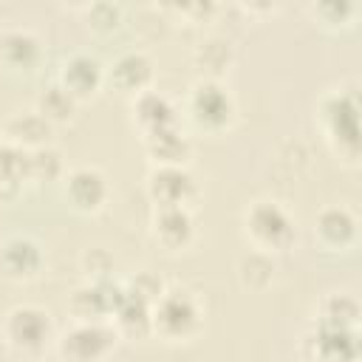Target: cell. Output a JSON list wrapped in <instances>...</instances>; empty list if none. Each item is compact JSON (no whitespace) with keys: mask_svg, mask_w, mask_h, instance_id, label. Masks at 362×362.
<instances>
[{"mask_svg":"<svg viewBox=\"0 0 362 362\" xmlns=\"http://www.w3.org/2000/svg\"><path fill=\"white\" fill-rule=\"evenodd\" d=\"M40 57H42L40 40L28 28H6V31H0V59L8 68L28 71V68H34L40 62Z\"/></svg>","mask_w":362,"mask_h":362,"instance_id":"cell-16","label":"cell"},{"mask_svg":"<svg viewBox=\"0 0 362 362\" xmlns=\"http://www.w3.org/2000/svg\"><path fill=\"white\" fill-rule=\"evenodd\" d=\"M133 122L139 124V130L144 136H153L158 130L175 127L178 116H175V107L167 96H161L156 90H147V93L133 99Z\"/></svg>","mask_w":362,"mask_h":362,"instance_id":"cell-15","label":"cell"},{"mask_svg":"<svg viewBox=\"0 0 362 362\" xmlns=\"http://www.w3.org/2000/svg\"><path fill=\"white\" fill-rule=\"evenodd\" d=\"M320 325L328 328H342V331H356L359 322V303L351 294H328L320 305Z\"/></svg>","mask_w":362,"mask_h":362,"instance_id":"cell-19","label":"cell"},{"mask_svg":"<svg viewBox=\"0 0 362 362\" xmlns=\"http://www.w3.org/2000/svg\"><path fill=\"white\" fill-rule=\"evenodd\" d=\"M48 133H51V124L37 113H17L14 119H8L6 124V136L14 141V144H23V147H31V150H40L48 144Z\"/></svg>","mask_w":362,"mask_h":362,"instance_id":"cell-18","label":"cell"},{"mask_svg":"<svg viewBox=\"0 0 362 362\" xmlns=\"http://www.w3.org/2000/svg\"><path fill=\"white\" fill-rule=\"evenodd\" d=\"M76 105H79V102H76L59 82H54V85L40 96V102H37V113H40L48 124H57V122H68V119L74 116Z\"/></svg>","mask_w":362,"mask_h":362,"instance_id":"cell-20","label":"cell"},{"mask_svg":"<svg viewBox=\"0 0 362 362\" xmlns=\"http://www.w3.org/2000/svg\"><path fill=\"white\" fill-rule=\"evenodd\" d=\"M119 25H122V6H113V3H96V6H90V28L110 34Z\"/></svg>","mask_w":362,"mask_h":362,"instance_id":"cell-21","label":"cell"},{"mask_svg":"<svg viewBox=\"0 0 362 362\" xmlns=\"http://www.w3.org/2000/svg\"><path fill=\"white\" fill-rule=\"evenodd\" d=\"M105 65L93 57V54H85V51H76L71 54L62 68H59V85L76 99V102H85L90 96L99 93V88L105 85Z\"/></svg>","mask_w":362,"mask_h":362,"instance_id":"cell-8","label":"cell"},{"mask_svg":"<svg viewBox=\"0 0 362 362\" xmlns=\"http://www.w3.org/2000/svg\"><path fill=\"white\" fill-rule=\"evenodd\" d=\"M3 339L14 354L37 356L51 339V317L40 305H14L3 320Z\"/></svg>","mask_w":362,"mask_h":362,"instance_id":"cell-4","label":"cell"},{"mask_svg":"<svg viewBox=\"0 0 362 362\" xmlns=\"http://www.w3.org/2000/svg\"><path fill=\"white\" fill-rule=\"evenodd\" d=\"M147 192L156 206L189 209L198 198V184L187 167H153V173L147 175Z\"/></svg>","mask_w":362,"mask_h":362,"instance_id":"cell-7","label":"cell"},{"mask_svg":"<svg viewBox=\"0 0 362 362\" xmlns=\"http://www.w3.org/2000/svg\"><path fill=\"white\" fill-rule=\"evenodd\" d=\"M314 238L328 252H348L356 243V215L348 206H325L314 218Z\"/></svg>","mask_w":362,"mask_h":362,"instance_id":"cell-11","label":"cell"},{"mask_svg":"<svg viewBox=\"0 0 362 362\" xmlns=\"http://www.w3.org/2000/svg\"><path fill=\"white\" fill-rule=\"evenodd\" d=\"M198 59H204L206 68L221 71V68L229 65L232 54H229V48H226L223 40H206V42H201V48H198Z\"/></svg>","mask_w":362,"mask_h":362,"instance_id":"cell-22","label":"cell"},{"mask_svg":"<svg viewBox=\"0 0 362 362\" xmlns=\"http://www.w3.org/2000/svg\"><path fill=\"white\" fill-rule=\"evenodd\" d=\"M105 76H107L122 93H127V96L136 99V96L147 93L150 85H153V62H150V57L141 54V51H127V54H122V57L110 65V71H105Z\"/></svg>","mask_w":362,"mask_h":362,"instance_id":"cell-13","label":"cell"},{"mask_svg":"<svg viewBox=\"0 0 362 362\" xmlns=\"http://www.w3.org/2000/svg\"><path fill=\"white\" fill-rule=\"evenodd\" d=\"M187 113L201 130L221 133L235 119V102H232V96L223 85H218L215 79H201L189 90Z\"/></svg>","mask_w":362,"mask_h":362,"instance_id":"cell-5","label":"cell"},{"mask_svg":"<svg viewBox=\"0 0 362 362\" xmlns=\"http://www.w3.org/2000/svg\"><path fill=\"white\" fill-rule=\"evenodd\" d=\"M144 147H147L150 158L156 161V167H184L189 153H192V144L178 130V124L158 130L153 136H144Z\"/></svg>","mask_w":362,"mask_h":362,"instance_id":"cell-17","label":"cell"},{"mask_svg":"<svg viewBox=\"0 0 362 362\" xmlns=\"http://www.w3.org/2000/svg\"><path fill=\"white\" fill-rule=\"evenodd\" d=\"M110 195L107 178L96 167H76L65 178V198L76 212H99Z\"/></svg>","mask_w":362,"mask_h":362,"instance_id":"cell-10","label":"cell"},{"mask_svg":"<svg viewBox=\"0 0 362 362\" xmlns=\"http://www.w3.org/2000/svg\"><path fill=\"white\" fill-rule=\"evenodd\" d=\"M150 232H153L156 243H161L167 252H178L192 243V235H195L192 212L184 206H156Z\"/></svg>","mask_w":362,"mask_h":362,"instance_id":"cell-12","label":"cell"},{"mask_svg":"<svg viewBox=\"0 0 362 362\" xmlns=\"http://www.w3.org/2000/svg\"><path fill=\"white\" fill-rule=\"evenodd\" d=\"M243 235L255 252H283L294 240V223L288 212L274 201H255L243 215Z\"/></svg>","mask_w":362,"mask_h":362,"instance_id":"cell-3","label":"cell"},{"mask_svg":"<svg viewBox=\"0 0 362 362\" xmlns=\"http://www.w3.org/2000/svg\"><path fill=\"white\" fill-rule=\"evenodd\" d=\"M42 249L28 235H8L0 240V272L8 280H31L42 269Z\"/></svg>","mask_w":362,"mask_h":362,"instance_id":"cell-9","label":"cell"},{"mask_svg":"<svg viewBox=\"0 0 362 362\" xmlns=\"http://www.w3.org/2000/svg\"><path fill=\"white\" fill-rule=\"evenodd\" d=\"M116 345V331L105 322H79L59 339V354L65 362H105Z\"/></svg>","mask_w":362,"mask_h":362,"instance_id":"cell-6","label":"cell"},{"mask_svg":"<svg viewBox=\"0 0 362 362\" xmlns=\"http://www.w3.org/2000/svg\"><path fill=\"white\" fill-rule=\"evenodd\" d=\"M320 122L339 158L359 156V105L354 90H331L320 102Z\"/></svg>","mask_w":362,"mask_h":362,"instance_id":"cell-2","label":"cell"},{"mask_svg":"<svg viewBox=\"0 0 362 362\" xmlns=\"http://www.w3.org/2000/svg\"><path fill=\"white\" fill-rule=\"evenodd\" d=\"M204 328V305L189 291H164L150 311V331L164 342H187Z\"/></svg>","mask_w":362,"mask_h":362,"instance_id":"cell-1","label":"cell"},{"mask_svg":"<svg viewBox=\"0 0 362 362\" xmlns=\"http://www.w3.org/2000/svg\"><path fill=\"white\" fill-rule=\"evenodd\" d=\"M314 348L311 359L314 362H356V331H342V328H328L317 322V334L308 339Z\"/></svg>","mask_w":362,"mask_h":362,"instance_id":"cell-14","label":"cell"}]
</instances>
